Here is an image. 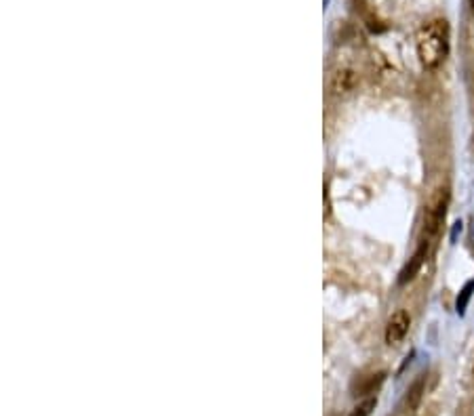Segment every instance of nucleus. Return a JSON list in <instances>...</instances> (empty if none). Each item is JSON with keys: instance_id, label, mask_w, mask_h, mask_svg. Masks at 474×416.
I'll use <instances>...</instances> for the list:
<instances>
[{"instance_id": "nucleus-9", "label": "nucleus", "mask_w": 474, "mask_h": 416, "mask_svg": "<svg viewBox=\"0 0 474 416\" xmlns=\"http://www.w3.org/2000/svg\"><path fill=\"white\" fill-rule=\"evenodd\" d=\"M376 406H378V397H367V399H363L357 408L350 412V416H371V412L376 410Z\"/></svg>"}, {"instance_id": "nucleus-6", "label": "nucleus", "mask_w": 474, "mask_h": 416, "mask_svg": "<svg viewBox=\"0 0 474 416\" xmlns=\"http://www.w3.org/2000/svg\"><path fill=\"white\" fill-rule=\"evenodd\" d=\"M428 242H420V246H417V250H415V254L409 259V263L403 267V271L399 273V284L403 286V284H407V282H411L413 277L417 275V271L422 269V265H424V261H426V256H428Z\"/></svg>"}, {"instance_id": "nucleus-8", "label": "nucleus", "mask_w": 474, "mask_h": 416, "mask_svg": "<svg viewBox=\"0 0 474 416\" xmlns=\"http://www.w3.org/2000/svg\"><path fill=\"white\" fill-rule=\"evenodd\" d=\"M472 295H474V280H468V282L464 284V288L459 291L457 301H455V309H457V314H459V316H464V314H466V307H468V303H470Z\"/></svg>"}, {"instance_id": "nucleus-5", "label": "nucleus", "mask_w": 474, "mask_h": 416, "mask_svg": "<svg viewBox=\"0 0 474 416\" xmlns=\"http://www.w3.org/2000/svg\"><path fill=\"white\" fill-rule=\"evenodd\" d=\"M424 393H426V376L422 374L413 380V385L407 389V393L403 397V412L407 416H413L417 412V408L424 399Z\"/></svg>"}, {"instance_id": "nucleus-10", "label": "nucleus", "mask_w": 474, "mask_h": 416, "mask_svg": "<svg viewBox=\"0 0 474 416\" xmlns=\"http://www.w3.org/2000/svg\"><path fill=\"white\" fill-rule=\"evenodd\" d=\"M470 5H472V9H474V0H470Z\"/></svg>"}, {"instance_id": "nucleus-4", "label": "nucleus", "mask_w": 474, "mask_h": 416, "mask_svg": "<svg viewBox=\"0 0 474 416\" xmlns=\"http://www.w3.org/2000/svg\"><path fill=\"white\" fill-rule=\"evenodd\" d=\"M409 326H411V318L405 309H399L397 314H392V318L386 324V343L399 345L407 337Z\"/></svg>"}, {"instance_id": "nucleus-3", "label": "nucleus", "mask_w": 474, "mask_h": 416, "mask_svg": "<svg viewBox=\"0 0 474 416\" xmlns=\"http://www.w3.org/2000/svg\"><path fill=\"white\" fill-rule=\"evenodd\" d=\"M357 84H359V76L348 66L335 68L329 76V91L335 97H348L350 93L357 91Z\"/></svg>"}, {"instance_id": "nucleus-1", "label": "nucleus", "mask_w": 474, "mask_h": 416, "mask_svg": "<svg viewBox=\"0 0 474 416\" xmlns=\"http://www.w3.org/2000/svg\"><path fill=\"white\" fill-rule=\"evenodd\" d=\"M417 57L426 70H436L449 55V26L445 20H432L420 28L417 38Z\"/></svg>"}, {"instance_id": "nucleus-2", "label": "nucleus", "mask_w": 474, "mask_h": 416, "mask_svg": "<svg viewBox=\"0 0 474 416\" xmlns=\"http://www.w3.org/2000/svg\"><path fill=\"white\" fill-rule=\"evenodd\" d=\"M447 204H449V190L443 187V190H438L432 196V200H430V204L426 208V221H424L422 242H428L430 244V240L438 233V229H440V225L445 221V215H447Z\"/></svg>"}, {"instance_id": "nucleus-7", "label": "nucleus", "mask_w": 474, "mask_h": 416, "mask_svg": "<svg viewBox=\"0 0 474 416\" xmlns=\"http://www.w3.org/2000/svg\"><path fill=\"white\" fill-rule=\"evenodd\" d=\"M384 378H386L384 372L371 374V376H367L365 380H361L352 391H354V395H369V393H376V389L384 383Z\"/></svg>"}]
</instances>
